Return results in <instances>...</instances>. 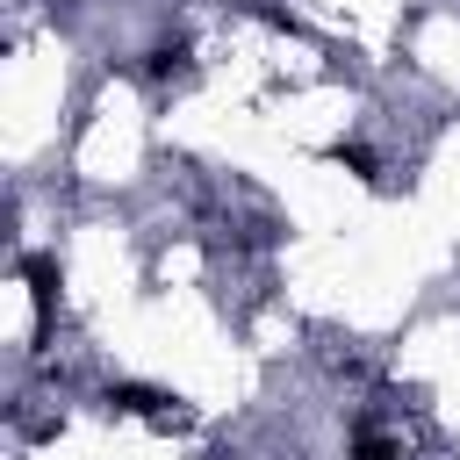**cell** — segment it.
Listing matches in <instances>:
<instances>
[{
  "label": "cell",
  "mask_w": 460,
  "mask_h": 460,
  "mask_svg": "<svg viewBox=\"0 0 460 460\" xmlns=\"http://www.w3.org/2000/svg\"><path fill=\"white\" fill-rule=\"evenodd\" d=\"M165 402H172V395H158V388H144V381H115V388H108V410H122V417H165Z\"/></svg>",
  "instance_id": "cell-1"
},
{
  "label": "cell",
  "mask_w": 460,
  "mask_h": 460,
  "mask_svg": "<svg viewBox=\"0 0 460 460\" xmlns=\"http://www.w3.org/2000/svg\"><path fill=\"white\" fill-rule=\"evenodd\" d=\"M352 460H395V446H388L381 431H359V446H352Z\"/></svg>",
  "instance_id": "cell-5"
},
{
  "label": "cell",
  "mask_w": 460,
  "mask_h": 460,
  "mask_svg": "<svg viewBox=\"0 0 460 460\" xmlns=\"http://www.w3.org/2000/svg\"><path fill=\"white\" fill-rule=\"evenodd\" d=\"M187 58H194L187 36H172V43H158V50L144 58V72H151V79H172V72H187Z\"/></svg>",
  "instance_id": "cell-2"
},
{
  "label": "cell",
  "mask_w": 460,
  "mask_h": 460,
  "mask_svg": "<svg viewBox=\"0 0 460 460\" xmlns=\"http://www.w3.org/2000/svg\"><path fill=\"white\" fill-rule=\"evenodd\" d=\"M50 288H58L50 259H29V295H36V316H50Z\"/></svg>",
  "instance_id": "cell-3"
},
{
  "label": "cell",
  "mask_w": 460,
  "mask_h": 460,
  "mask_svg": "<svg viewBox=\"0 0 460 460\" xmlns=\"http://www.w3.org/2000/svg\"><path fill=\"white\" fill-rule=\"evenodd\" d=\"M331 165H345V172L374 180V151H367V144H338V151H331Z\"/></svg>",
  "instance_id": "cell-4"
}]
</instances>
